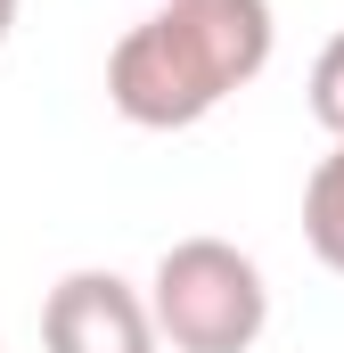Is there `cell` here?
I'll return each mask as SVG.
<instances>
[{
  "mask_svg": "<svg viewBox=\"0 0 344 353\" xmlns=\"http://www.w3.org/2000/svg\"><path fill=\"white\" fill-rule=\"evenodd\" d=\"M312 115H320V132L344 140V33L320 50V66H312Z\"/></svg>",
  "mask_w": 344,
  "mask_h": 353,
  "instance_id": "5b68a950",
  "label": "cell"
},
{
  "mask_svg": "<svg viewBox=\"0 0 344 353\" xmlns=\"http://www.w3.org/2000/svg\"><path fill=\"white\" fill-rule=\"evenodd\" d=\"M50 353H156V312L115 271H66L41 304Z\"/></svg>",
  "mask_w": 344,
  "mask_h": 353,
  "instance_id": "3957f363",
  "label": "cell"
},
{
  "mask_svg": "<svg viewBox=\"0 0 344 353\" xmlns=\"http://www.w3.org/2000/svg\"><path fill=\"white\" fill-rule=\"evenodd\" d=\"M303 247L344 279V140L312 165V181H303Z\"/></svg>",
  "mask_w": 344,
  "mask_h": 353,
  "instance_id": "277c9868",
  "label": "cell"
},
{
  "mask_svg": "<svg viewBox=\"0 0 344 353\" xmlns=\"http://www.w3.org/2000/svg\"><path fill=\"white\" fill-rule=\"evenodd\" d=\"M156 337L172 353H246L270 321V288L255 255H238L230 239H180L156 263Z\"/></svg>",
  "mask_w": 344,
  "mask_h": 353,
  "instance_id": "7a4b0ae2",
  "label": "cell"
},
{
  "mask_svg": "<svg viewBox=\"0 0 344 353\" xmlns=\"http://www.w3.org/2000/svg\"><path fill=\"white\" fill-rule=\"evenodd\" d=\"M270 66V0H164L107 58V107L140 132H189Z\"/></svg>",
  "mask_w": 344,
  "mask_h": 353,
  "instance_id": "6da1fadb",
  "label": "cell"
},
{
  "mask_svg": "<svg viewBox=\"0 0 344 353\" xmlns=\"http://www.w3.org/2000/svg\"><path fill=\"white\" fill-rule=\"evenodd\" d=\"M8 25H17V0H0V41H8Z\"/></svg>",
  "mask_w": 344,
  "mask_h": 353,
  "instance_id": "8992f818",
  "label": "cell"
}]
</instances>
